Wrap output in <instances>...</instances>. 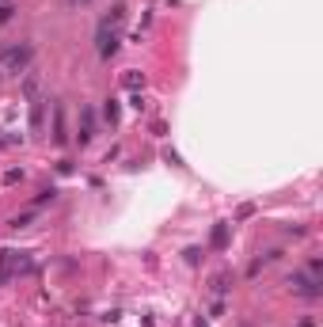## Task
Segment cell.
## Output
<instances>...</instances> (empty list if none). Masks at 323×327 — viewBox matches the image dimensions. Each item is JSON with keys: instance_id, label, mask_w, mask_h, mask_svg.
I'll return each mask as SVG.
<instances>
[{"instance_id": "obj_1", "label": "cell", "mask_w": 323, "mask_h": 327, "mask_svg": "<svg viewBox=\"0 0 323 327\" xmlns=\"http://www.w3.org/2000/svg\"><path fill=\"white\" fill-rule=\"evenodd\" d=\"M31 57H34V46L31 42L4 46V50H0V72H4V76H19V72L31 65Z\"/></svg>"}, {"instance_id": "obj_2", "label": "cell", "mask_w": 323, "mask_h": 327, "mask_svg": "<svg viewBox=\"0 0 323 327\" xmlns=\"http://www.w3.org/2000/svg\"><path fill=\"white\" fill-rule=\"evenodd\" d=\"M114 50H118V35L103 27V31H99V57H111Z\"/></svg>"}, {"instance_id": "obj_3", "label": "cell", "mask_w": 323, "mask_h": 327, "mask_svg": "<svg viewBox=\"0 0 323 327\" xmlns=\"http://www.w3.org/2000/svg\"><path fill=\"white\" fill-rule=\"evenodd\" d=\"M224 240H228V228H224V224H217V228H213V243H217V248H224Z\"/></svg>"}, {"instance_id": "obj_4", "label": "cell", "mask_w": 323, "mask_h": 327, "mask_svg": "<svg viewBox=\"0 0 323 327\" xmlns=\"http://www.w3.org/2000/svg\"><path fill=\"white\" fill-rule=\"evenodd\" d=\"M137 84H145V76H137V72H129V76H126V88H137Z\"/></svg>"}, {"instance_id": "obj_5", "label": "cell", "mask_w": 323, "mask_h": 327, "mask_svg": "<svg viewBox=\"0 0 323 327\" xmlns=\"http://www.w3.org/2000/svg\"><path fill=\"white\" fill-rule=\"evenodd\" d=\"M164 160H168V164H175V168H183V160H179V152H171V148L164 152Z\"/></svg>"}]
</instances>
